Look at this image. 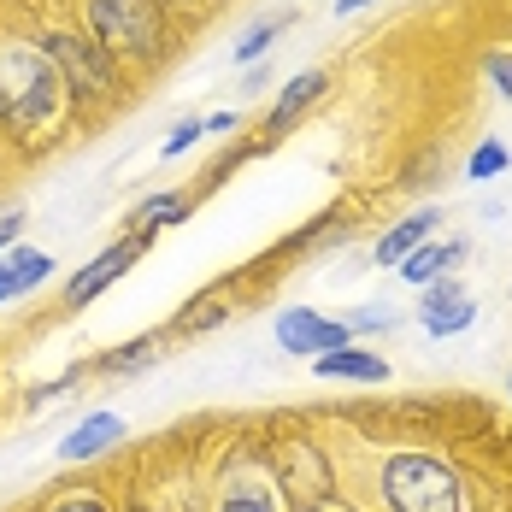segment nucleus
Segmentation results:
<instances>
[{
  "instance_id": "aec40b11",
  "label": "nucleus",
  "mask_w": 512,
  "mask_h": 512,
  "mask_svg": "<svg viewBox=\"0 0 512 512\" xmlns=\"http://www.w3.org/2000/svg\"><path fill=\"white\" fill-rule=\"evenodd\" d=\"M36 512H118V495L101 483H59Z\"/></svg>"
},
{
  "instance_id": "b1692460",
  "label": "nucleus",
  "mask_w": 512,
  "mask_h": 512,
  "mask_svg": "<svg viewBox=\"0 0 512 512\" xmlns=\"http://www.w3.org/2000/svg\"><path fill=\"white\" fill-rule=\"evenodd\" d=\"M159 6H165V12H171L183 30H195V24H206V18H212L224 0H159Z\"/></svg>"
},
{
  "instance_id": "6e6552de",
  "label": "nucleus",
  "mask_w": 512,
  "mask_h": 512,
  "mask_svg": "<svg viewBox=\"0 0 512 512\" xmlns=\"http://www.w3.org/2000/svg\"><path fill=\"white\" fill-rule=\"evenodd\" d=\"M354 336H348V324L342 318H330V312L318 307H283L277 312V348L295 359H318L330 354V348H348Z\"/></svg>"
},
{
  "instance_id": "a211bd4d",
  "label": "nucleus",
  "mask_w": 512,
  "mask_h": 512,
  "mask_svg": "<svg viewBox=\"0 0 512 512\" xmlns=\"http://www.w3.org/2000/svg\"><path fill=\"white\" fill-rule=\"evenodd\" d=\"M289 24H295V6H283V12H265V18H254V24H248V36L236 42V65H242V71H248V65H265V53L283 42V30H289Z\"/></svg>"
},
{
  "instance_id": "f257e3e1",
  "label": "nucleus",
  "mask_w": 512,
  "mask_h": 512,
  "mask_svg": "<svg viewBox=\"0 0 512 512\" xmlns=\"http://www.w3.org/2000/svg\"><path fill=\"white\" fill-rule=\"evenodd\" d=\"M77 124V106L65 95L53 59L42 53L30 24H0V136L12 154H36L65 142Z\"/></svg>"
},
{
  "instance_id": "4be33fe9",
  "label": "nucleus",
  "mask_w": 512,
  "mask_h": 512,
  "mask_svg": "<svg viewBox=\"0 0 512 512\" xmlns=\"http://www.w3.org/2000/svg\"><path fill=\"white\" fill-rule=\"evenodd\" d=\"M83 377H89V365H71V371H59V377H48V383H30V389H24V407L30 412L48 407V401H59V395H71Z\"/></svg>"
},
{
  "instance_id": "9b49d317",
  "label": "nucleus",
  "mask_w": 512,
  "mask_h": 512,
  "mask_svg": "<svg viewBox=\"0 0 512 512\" xmlns=\"http://www.w3.org/2000/svg\"><path fill=\"white\" fill-rule=\"evenodd\" d=\"M418 318H424V336L448 342V336H460L465 324L477 318V301H471V289H465L460 277H442V283H430V289H424Z\"/></svg>"
},
{
  "instance_id": "c756f323",
  "label": "nucleus",
  "mask_w": 512,
  "mask_h": 512,
  "mask_svg": "<svg viewBox=\"0 0 512 512\" xmlns=\"http://www.w3.org/2000/svg\"><path fill=\"white\" fill-rule=\"evenodd\" d=\"M254 89H265V65H248V77H242V95H254Z\"/></svg>"
},
{
  "instance_id": "f03ea898",
  "label": "nucleus",
  "mask_w": 512,
  "mask_h": 512,
  "mask_svg": "<svg viewBox=\"0 0 512 512\" xmlns=\"http://www.w3.org/2000/svg\"><path fill=\"white\" fill-rule=\"evenodd\" d=\"M30 30H36V42L42 53L53 59V71H59V83H65V95L77 106V124H106L112 112H124V106L136 101V77L112 59V53L89 36V30H77L65 12H53V18H30Z\"/></svg>"
},
{
  "instance_id": "a878e982",
  "label": "nucleus",
  "mask_w": 512,
  "mask_h": 512,
  "mask_svg": "<svg viewBox=\"0 0 512 512\" xmlns=\"http://www.w3.org/2000/svg\"><path fill=\"white\" fill-rule=\"evenodd\" d=\"M483 77H489V83L512 101V53H489V59H483Z\"/></svg>"
},
{
  "instance_id": "dca6fc26",
  "label": "nucleus",
  "mask_w": 512,
  "mask_h": 512,
  "mask_svg": "<svg viewBox=\"0 0 512 512\" xmlns=\"http://www.w3.org/2000/svg\"><path fill=\"white\" fill-rule=\"evenodd\" d=\"M436 224H442V206H418V212H407L389 236H377V265H401L412 248H424V242L436 236Z\"/></svg>"
},
{
  "instance_id": "1a4fd4ad",
  "label": "nucleus",
  "mask_w": 512,
  "mask_h": 512,
  "mask_svg": "<svg viewBox=\"0 0 512 512\" xmlns=\"http://www.w3.org/2000/svg\"><path fill=\"white\" fill-rule=\"evenodd\" d=\"M324 95H330V71H324V65H312V71H301V77H289V83H283V95H277L271 112H265V124H259V148H277V142H283V130H295V124H301Z\"/></svg>"
},
{
  "instance_id": "f8f14e48",
  "label": "nucleus",
  "mask_w": 512,
  "mask_h": 512,
  "mask_svg": "<svg viewBox=\"0 0 512 512\" xmlns=\"http://www.w3.org/2000/svg\"><path fill=\"white\" fill-rule=\"evenodd\" d=\"M124 436H130V424H124L118 412H89V418L59 442V460L65 465H95V460H106L112 448H124Z\"/></svg>"
},
{
  "instance_id": "412c9836",
  "label": "nucleus",
  "mask_w": 512,
  "mask_h": 512,
  "mask_svg": "<svg viewBox=\"0 0 512 512\" xmlns=\"http://www.w3.org/2000/svg\"><path fill=\"white\" fill-rule=\"evenodd\" d=\"M507 165H512L507 142H495V136H489V142H477V148H471V159H465V177H471V183H489V177H501Z\"/></svg>"
},
{
  "instance_id": "0eeeda50",
  "label": "nucleus",
  "mask_w": 512,
  "mask_h": 512,
  "mask_svg": "<svg viewBox=\"0 0 512 512\" xmlns=\"http://www.w3.org/2000/svg\"><path fill=\"white\" fill-rule=\"evenodd\" d=\"M206 512H289V501L271 483V465L265 460H230L218 471V489H212V507Z\"/></svg>"
},
{
  "instance_id": "4468645a",
  "label": "nucleus",
  "mask_w": 512,
  "mask_h": 512,
  "mask_svg": "<svg viewBox=\"0 0 512 512\" xmlns=\"http://www.w3.org/2000/svg\"><path fill=\"white\" fill-rule=\"evenodd\" d=\"M171 348V330H148V336H130V342H118V348H106L95 354V377H136V371H148L159 354Z\"/></svg>"
},
{
  "instance_id": "6ab92c4d",
  "label": "nucleus",
  "mask_w": 512,
  "mask_h": 512,
  "mask_svg": "<svg viewBox=\"0 0 512 512\" xmlns=\"http://www.w3.org/2000/svg\"><path fill=\"white\" fill-rule=\"evenodd\" d=\"M195 218V195H177V189H154L148 201L136 206L130 230H171V224H189Z\"/></svg>"
},
{
  "instance_id": "7c9ffc66",
  "label": "nucleus",
  "mask_w": 512,
  "mask_h": 512,
  "mask_svg": "<svg viewBox=\"0 0 512 512\" xmlns=\"http://www.w3.org/2000/svg\"><path fill=\"white\" fill-rule=\"evenodd\" d=\"M289 512H348V507H336V501H318V507H289Z\"/></svg>"
},
{
  "instance_id": "c85d7f7f",
  "label": "nucleus",
  "mask_w": 512,
  "mask_h": 512,
  "mask_svg": "<svg viewBox=\"0 0 512 512\" xmlns=\"http://www.w3.org/2000/svg\"><path fill=\"white\" fill-rule=\"evenodd\" d=\"M365 6H377V0H330V18H354Z\"/></svg>"
},
{
  "instance_id": "ddd939ff",
  "label": "nucleus",
  "mask_w": 512,
  "mask_h": 512,
  "mask_svg": "<svg viewBox=\"0 0 512 512\" xmlns=\"http://www.w3.org/2000/svg\"><path fill=\"white\" fill-rule=\"evenodd\" d=\"M312 371L324 377V383H389V359L371 354V348H330V354L312 359Z\"/></svg>"
},
{
  "instance_id": "5701e85b",
  "label": "nucleus",
  "mask_w": 512,
  "mask_h": 512,
  "mask_svg": "<svg viewBox=\"0 0 512 512\" xmlns=\"http://www.w3.org/2000/svg\"><path fill=\"white\" fill-rule=\"evenodd\" d=\"M201 136H206L201 118H183V124H171V136L159 142V159H183L189 148H195V142H201Z\"/></svg>"
},
{
  "instance_id": "9d476101",
  "label": "nucleus",
  "mask_w": 512,
  "mask_h": 512,
  "mask_svg": "<svg viewBox=\"0 0 512 512\" xmlns=\"http://www.w3.org/2000/svg\"><path fill=\"white\" fill-rule=\"evenodd\" d=\"M236 307H242V289H236V271H230V277H218V283L195 289V295L177 307L171 336H212L218 324H230V318H236Z\"/></svg>"
},
{
  "instance_id": "393cba45",
  "label": "nucleus",
  "mask_w": 512,
  "mask_h": 512,
  "mask_svg": "<svg viewBox=\"0 0 512 512\" xmlns=\"http://www.w3.org/2000/svg\"><path fill=\"white\" fill-rule=\"evenodd\" d=\"M389 318H395L389 307H365L354 318H342V324H348V336H371V330H389Z\"/></svg>"
},
{
  "instance_id": "bb28decb",
  "label": "nucleus",
  "mask_w": 512,
  "mask_h": 512,
  "mask_svg": "<svg viewBox=\"0 0 512 512\" xmlns=\"http://www.w3.org/2000/svg\"><path fill=\"white\" fill-rule=\"evenodd\" d=\"M18 236H24V206H6V212H0V254H12Z\"/></svg>"
},
{
  "instance_id": "20e7f679",
  "label": "nucleus",
  "mask_w": 512,
  "mask_h": 512,
  "mask_svg": "<svg viewBox=\"0 0 512 512\" xmlns=\"http://www.w3.org/2000/svg\"><path fill=\"white\" fill-rule=\"evenodd\" d=\"M377 501L383 512H465V477L442 454H389L377 471Z\"/></svg>"
},
{
  "instance_id": "473e14b6",
  "label": "nucleus",
  "mask_w": 512,
  "mask_h": 512,
  "mask_svg": "<svg viewBox=\"0 0 512 512\" xmlns=\"http://www.w3.org/2000/svg\"><path fill=\"white\" fill-rule=\"evenodd\" d=\"M507 389H512V377H507Z\"/></svg>"
},
{
  "instance_id": "7ed1b4c3",
  "label": "nucleus",
  "mask_w": 512,
  "mask_h": 512,
  "mask_svg": "<svg viewBox=\"0 0 512 512\" xmlns=\"http://www.w3.org/2000/svg\"><path fill=\"white\" fill-rule=\"evenodd\" d=\"M65 18L89 30L136 83L159 77L183 53V24L159 0H65Z\"/></svg>"
},
{
  "instance_id": "2f4dec72",
  "label": "nucleus",
  "mask_w": 512,
  "mask_h": 512,
  "mask_svg": "<svg viewBox=\"0 0 512 512\" xmlns=\"http://www.w3.org/2000/svg\"><path fill=\"white\" fill-rule=\"evenodd\" d=\"M0 154H6V136H0Z\"/></svg>"
},
{
  "instance_id": "39448f33",
  "label": "nucleus",
  "mask_w": 512,
  "mask_h": 512,
  "mask_svg": "<svg viewBox=\"0 0 512 512\" xmlns=\"http://www.w3.org/2000/svg\"><path fill=\"white\" fill-rule=\"evenodd\" d=\"M265 465H271V483L283 489L289 507H318V501L336 495V465L324 460V448L307 442V436H283Z\"/></svg>"
},
{
  "instance_id": "423d86ee",
  "label": "nucleus",
  "mask_w": 512,
  "mask_h": 512,
  "mask_svg": "<svg viewBox=\"0 0 512 512\" xmlns=\"http://www.w3.org/2000/svg\"><path fill=\"white\" fill-rule=\"evenodd\" d=\"M154 236H159V230H130V236L106 242L101 254L89 259V265H77V271H71L65 283H59V307H65V312L95 307V301H101L106 289H112V283H118V277H124V271L136 265V259H142L148 248H154Z\"/></svg>"
},
{
  "instance_id": "2eb2a0df",
  "label": "nucleus",
  "mask_w": 512,
  "mask_h": 512,
  "mask_svg": "<svg viewBox=\"0 0 512 512\" xmlns=\"http://www.w3.org/2000/svg\"><path fill=\"white\" fill-rule=\"evenodd\" d=\"M53 277V254H42V248H12V254H0V307L6 301H18V295H30V289H42Z\"/></svg>"
},
{
  "instance_id": "cd10ccee",
  "label": "nucleus",
  "mask_w": 512,
  "mask_h": 512,
  "mask_svg": "<svg viewBox=\"0 0 512 512\" xmlns=\"http://www.w3.org/2000/svg\"><path fill=\"white\" fill-rule=\"evenodd\" d=\"M201 124H206V136H224V130H236V112H206Z\"/></svg>"
},
{
  "instance_id": "f3484780",
  "label": "nucleus",
  "mask_w": 512,
  "mask_h": 512,
  "mask_svg": "<svg viewBox=\"0 0 512 512\" xmlns=\"http://www.w3.org/2000/svg\"><path fill=\"white\" fill-rule=\"evenodd\" d=\"M465 254H471V242H424V248H412V254L401 259V277H407L412 289H430V283H442Z\"/></svg>"
}]
</instances>
